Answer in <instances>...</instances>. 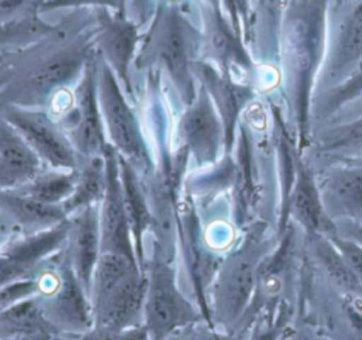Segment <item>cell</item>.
<instances>
[{"instance_id":"1","label":"cell","mask_w":362,"mask_h":340,"mask_svg":"<svg viewBox=\"0 0 362 340\" xmlns=\"http://www.w3.org/2000/svg\"><path fill=\"white\" fill-rule=\"evenodd\" d=\"M61 20L59 28L34 44L7 50L0 58V105L48 109L72 89L96 55L92 8Z\"/></svg>"},{"instance_id":"2","label":"cell","mask_w":362,"mask_h":340,"mask_svg":"<svg viewBox=\"0 0 362 340\" xmlns=\"http://www.w3.org/2000/svg\"><path fill=\"white\" fill-rule=\"evenodd\" d=\"M201 40L202 35L185 17L181 4L157 1L150 26L141 33L133 67L137 71H164L180 102L188 106L198 92L192 64Z\"/></svg>"},{"instance_id":"3","label":"cell","mask_w":362,"mask_h":340,"mask_svg":"<svg viewBox=\"0 0 362 340\" xmlns=\"http://www.w3.org/2000/svg\"><path fill=\"white\" fill-rule=\"evenodd\" d=\"M146 285L136 256L100 252L89 292L95 326L120 332L141 324Z\"/></svg>"},{"instance_id":"4","label":"cell","mask_w":362,"mask_h":340,"mask_svg":"<svg viewBox=\"0 0 362 340\" xmlns=\"http://www.w3.org/2000/svg\"><path fill=\"white\" fill-rule=\"evenodd\" d=\"M146 296L143 324L151 340H164L175 330L205 320L194 300L184 292L177 269V261L165 256L157 245L147 242Z\"/></svg>"},{"instance_id":"5","label":"cell","mask_w":362,"mask_h":340,"mask_svg":"<svg viewBox=\"0 0 362 340\" xmlns=\"http://www.w3.org/2000/svg\"><path fill=\"white\" fill-rule=\"evenodd\" d=\"M263 248L264 244L247 238L221 261L206 292L211 322L216 329L240 333L242 320L250 307Z\"/></svg>"},{"instance_id":"6","label":"cell","mask_w":362,"mask_h":340,"mask_svg":"<svg viewBox=\"0 0 362 340\" xmlns=\"http://www.w3.org/2000/svg\"><path fill=\"white\" fill-rule=\"evenodd\" d=\"M34 278V296L58 336L83 333L95 326L89 295L69 266L62 248L37 268Z\"/></svg>"},{"instance_id":"7","label":"cell","mask_w":362,"mask_h":340,"mask_svg":"<svg viewBox=\"0 0 362 340\" xmlns=\"http://www.w3.org/2000/svg\"><path fill=\"white\" fill-rule=\"evenodd\" d=\"M98 62V94L107 142L141 178H146L154 171L156 162L141 118L127 101L113 71L99 55Z\"/></svg>"},{"instance_id":"8","label":"cell","mask_w":362,"mask_h":340,"mask_svg":"<svg viewBox=\"0 0 362 340\" xmlns=\"http://www.w3.org/2000/svg\"><path fill=\"white\" fill-rule=\"evenodd\" d=\"M4 118L49 169L76 170L81 157L58 120L45 109L0 105Z\"/></svg>"},{"instance_id":"9","label":"cell","mask_w":362,"mask_h":340,"mask_svg":"<svg viewBox=\"0 0 362 340\" xmlns=\"http://www.w3.org/2000/svg\"><path fill=\"white\" fill-rule=\"evenodd\" d=\"M98 68L96 54L74 88V106L58 119L81 159L102 156L109 144L99 105Z\"/></svg>"},{"instance_id":"10","label":"cell","mask_w":362,"mask_h":340,"mask_svg":"<svg viewBox=\"0 0 362 340\" xmlns=\"http://www.w3.org/2000/svg\"><path fill=\"white\" fill-rule=\"evenodd\" d=\"M225 144L218 110L205 91L198 86L197 98L177 118L173 128V149H184L199 167L214 164Z\"/></svg>"},{"instance_id":"11","label":"cell","mask_w":362,"mask_h":340,"mask_svg":"<svg viewBox=\"0 0 362 340\" xmlns=\"http://www.w3.org/2000/svg\"><path fill=\"white\" fill-rule=\"evenodd\" d=\"M95 21L96 54L109 65L126 94L133 95L130 67L134 62L141 38L140 24L127 13L109 8H92Z\"/></svg>"},{"instance_id":"12","label":"cell","mask_w":362,"mask_h":340,"mask_svg":"<svg viewBox=\"0 0 362 340\" xmlns=\"http://www.w3.org/2000/svg\"><path fill=\"white\" fill-rule=\"evenodd\" d=\"M66 231L68 218L51 230L0 242V288L33 276L49 255L62 248Z\"/></svg>"},{"instance_id":"13","label":"cell","mask_w":362,"mask_h":340,"mask_svg":"<svg viewBox=\"0 0 362 340\" xmlns=\"http://www.w3.org/2000/svg\"><path fill=\"white\" fill-rule=\"evenodd\" d=\"M103 157L106 162V191L99 205L100 252H117L136 256L134 242L123 201L119 176V156L116 150L107 144L103 152Z\"/></svg>"},{"instance_id":"14","label":"cell","mask_w":362,"mask_h":340,"mask_svg":"<svg viewBox=\"0 0 362 340\" xmlns=\"http://www.w3.org/2000/svg\"><path fill=\"white\" fill-rule=\"evenodd\" d=\"M66 218L61 205L44 204L17 190L0 191V237L4 239L51 230Z\"/></svg>"},{"instance_id":"15","label":"cell","mask_w":362,"mask_h":340,"mask_svg":"<svg viewBox=\"0 0 362 340\" xmlns=\"http://www.w3.org/2000/svg\"><path fill=\"white\" fill-rule=\"evenodd\" d=\"M99 205L82 208L68 217V231L62 246L69 266L88 295L100 256Z\"/></svg>"},{"instance_id":"16","label":"cell","mask_w":362,"mask_h":340,"mask_svg":"<svg viewBox=\"0 0 362 340\" xmlns=\"http://www.w3.org/2000/svg\"><path fill=\"white\" fill-rule=\"evenodd\" d=\"M47 166L23 136L0 116V191L18 188Z\"/></svg>"},{"instance_id":"17","label":"cell","mask_w":362,"mask_h":340,"mask_svg":"<svg viewBox=\"0 0 362 340\" xmlns=\"http://www.w3.org/2000/svg\"><path fill=\"white\" fill-rule=\"evenodd\" d=\"M119 176L136 256L141 269L146 272L147 239L153 227V212L140 174L122 156H119Z\"/></svg>"},{"instance_id":"18","label":"cell","mask_w":362,"mask_h":340,"mask_svg":"<svg viewBox=\"0 0 362 340\" xmlns=\"http://www.w3.org/2000/svg\"><path fill=\"white\" fill-rule=\"evenodd\" d=\"M192 72L199 85L205 88L218 110L223 126L225 149L226 153H229L233 142L236 116L243 101V92L229 79V76L219 74L205 61L197 60L192 64Z\"/></svg>"},{"instance_id":"19","label":"cell","mask_w":362,"mask_h":340,"mask_svg":"<svg viewBox=\"0 0 362 340\" xmlns=\"http://www.w3.org/2000/svg\"><path fill=\"white\" fill-rule=\"evenodd\" d=\"M57 336L35 296L23 299L0 313V340H52Z\"/></svg>"},{"instance_id":"20","label":"cell","mask_w":362,"mask_h":340,"mask_svg":"<svg viewBox=\"0 0 362 340\" xmlns=\"http://www.w3.org/2000/svg\"><path fill=\"white\" fill-rule=\"evenodd\" d=\"M106 191V162L102 156L81 159L78 178L72 194L61 204L69 217L74 212L100 204Z\"/></svg>"},{"instance_id":"21","label":"cell","mask_w":362,"mask_h":340,"mask_svg":"<svg viewBox=\"0 0 362 340\" xmlns=\"http://www.w3.org/2000/svg\"><path fill=\"white\" fill-rule=\"evenodd\" d=\"M78 178L76 170L44 169L27 184L14 188L37 201L51 205H61L74 191Z\"/></svg>"},{"instance_id":"22","label":"cell","mask_w":362,"mask_h":340,"mask_svg":"<svg viewBox=\"0 0 362 340\" xmlns=\"http://www.w3.org/2000/svg\"><path fill=\"white\" fill-rule=\"evenodd\" d=\"M201 13L205 24V34L202 40L208 52L221 62L238 60L240 57L239 47L221 16L218 3L215 0L202 3Z\"/></svg>"},{"instance_id":"23","label":"cell","mask_w":362,"mask_h":340,"mask_svg":"<svg viewBox=\"0 0 362 340\" xmlns=\"http://www.w3.org/2000/svg\"><path fill=\"white\" fill-rule=\"evenodd\" d=\"M314 235L315 238H313L311 248L322 271L327 272L328 278L339 288L352 295L362 296V283L338 248L332 244L331 239L321 237L318 232H314Z\"/></svg>"},{"instance_id":"24","label":"cell","mask_w":362,"mask_h":340,"mask_svg":"<svg viewBox=\"0 0 362 340\" xmlns=\"http://www.w3.org/2000/svg\"><path fill=\"white\" fill-rule=\"evenodd\" d=\"M59 26L61 21L57 24L44 21L40 13H31L11 21L0 23V48L10 47L11 50L34 44L54 34Z\"/></svg>"},{"instance_id":"25","label":"cell","mask_w":362,"mask_h":340,"mask_svg":"<svg viewBox=\"0 0 362 340\" xmlns=\"http://www.w3.org/2000/svg\"><path fill=\"white\" fill-rule=\"evenodd\" d=\"M335 210L349 217H362V170H342L328 184Z\"/></svg>"},{"instance_id":"26","label":"cell","mask_w":362,"mask_h":340,"mask_svg":"<svg viewBox=\"0 0 362 340\" xmlns=\"http://www.w3.org/2000/svg\"><path fill=\"white\" fill-rule=\"evenodd\" d=\"M293 208L296 212V217L313 232H321V231H329L327 228V217L321 212V207L318 204L315 191L311 186V183L307 180V177H300L296 191H294V200H293Z\"/></svg>"},{"instance_id":"27","label":"cell","mask_w":362,"mask_h":340,"mask_svg":"<svg viewBox=\"0 0 362 340\" xmlns=\"http://www.w3.org/2000/svg\"><path fill=\"white\" fill-rule=\"evenodd\" d=\"M164 340H246L240 333H228L216 329L206 320H199L184 326Z\"/></svg>"},{"instance_id":"28","label":"cell","mask_w":362,"mask_h":340,"mask_svg":"<svg viewBox=\"0 0 362 340\" xmlns=\"http://www.w3.org/2000/svg\"><path fill=\"white\" fill-rule=\"evenodd\" d=\"M127 3L129 0H42L38 7V13H45V11H54L59 8H109L112 11L117 13H127Z\"/></svg>"},{"instance_id":"29","label":"cell","mask_w":362,"mask_h":340,"mask_svg":"<svg viewBox=\"0 0 362 340\" xmlns=\"http://www.w3.org/2000/svg\"><path fill=\"white\" fill-rule=\"evenodd\" d=\"M37 293V280L33 276L18 279L16 282H11L6 286L0 288V313L14 303L27 299L30 296H34Z\"/></svg>"},{"instance_id":"30","label":"cell","mask_w":362,"mask_h":340,"mask_svg":"<svg viewBox=\"0 0 362 340\" xmlns=\"http://www.w3.org/2000/svg\"><path fill=\"white\" fill-rule=\"evenodd\" d=\"M42 0H0V23L38 13Z\"/></svg>"},{"instance_id":"31","label":"cell","mask_w":362,"mask_h":340,"mask_svg":"<svg viewBox=\"0 0 362 340\" xmlns=\"http://www.w3.org/2000/svg\"><path fill=\"white\" fill-rule=\"evenodd\" d=\"M331 241L342 254V256L345 258V261L348 262V265L362 283V246L346 238L332 237Z\"/></svg>"},{"instance_id":"32","label":"cell","mask_w":362,"mask_h":340,"mask_svg":"<svg viewBox=\"0 0 362 340\" xmlns=\"http://www.w3.org/2000/svg\"><path fill=\"white\" fill-rule=\"evenodd\" d=\"M52 340H120V334L117 330H112L107 327L93 326L92 329L76 333V334H59Z\"/></svg>"},{"instance_id":"33","label":"cell","mask_w":362,"mask_h":340,"mask_svg":"<svg viewBox=\"0 0 362 340\" xmlns=\"http://www.w3.org/2000/svg\"><path fill=\"white\" fill-rule=\"evenodd\" d=\"M362 44V10L356 13L349 31L346 37V44H345V52L348 55H352L355 51L359 50Z\"/></svg>"},{"instance_id":"34","label":"cell","mask_w":362,"mask_h":340,"mask_svg":"<svg viewBox=\"0 0 362 340\" xmlns=\"http://www.w3.org/2000/svg\"><path fill=\"white\" fill-rule=\"evenodd\" d=\"M119 334L120 340H151V336L143 323L126 327L120 330Z\"/></svg>"},{"instance_id":"35","label":"cell","mask_w":362,"mask_h":340,"mask_svg":"<svg viewBox=\"0 0 362 340\" xmlns=\"http://www.w3.org/2000/svg\"><path fill=\"white\" fill-rule=\"evenodd\" d=\"M362 139V120H359L358 123H355L351 129H348L341 137L339 140H337L335 143H349L354 140H361Z\"/></svg>"},{"instance_id":"36","label":"cell","mask_w":362,"mask_h":340,"mask_svg":"<svg viewBox=\"0 0 362 340\" xmlns=\"http://www.w3.org/2000/svg\"><path fill=\"white\" fill-rule=\"evenodd\" d=\"M277 339V330H266V329H255L250 334L249 340H276Z\"/></svg>"},{"instance_id":"37","label":"cell","mask_w":362,"mask_h":340,"mask_svg":"<svg viewBox=\"0 0 362 340\" xmlns=\"http://www.w3.org/2000/svg\"><path fill=\"white\" fill-rule=\"evenodd\" d=\"M344 227H346L345 232L351 237L349 239L362 246V228L359 225H354L351 222H346Z\"/></svg>"},{"instance_id":"38","label":"cell","mask_w":362,"mask_h":340,"mask_svg":"<svg viewBox=\"0 0 362 340\" xmlns=\"http://www.w3.org/2000/svg\"><path fill=\"white\" fill-rule=\"evenodd\" d=\"M228 6V8L235 13V11H239L242 8V4H243V0H223Z\"/></svg>"},{"instance_id":"39","label":"cell","mask_w":362,"mask_h":340,"mask_svg":"<svg viewBox=\"0 0 362 340\" xmlns=\"http://www.w3.org/2000/svg\"><path fill=\"white\" fill-rule=\"evenodd\" d=\"M157 1H164V3H177V4H181L182 0H157Z\"/></svg>"}]
</instances>
